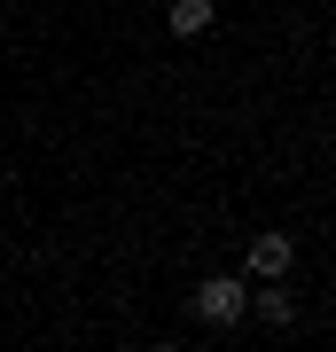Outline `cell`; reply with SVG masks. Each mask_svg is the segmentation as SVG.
Here are the masks:
<instances>
[{"mask_svg":"<svg viewBox=\"0 0 336 352\" xmlns=\"http://www.w3.org/2000/svg\"><path fill=\"white\" fill-rule=\"evenodd\" d=\"M212 16H219L212 0H172V8H164V24H172L180 39H196V32H212Z\"/></svg>","mask_w":336,"mask_h":352,"instance_id":"obj_4","label":"cell"},{"mask_svg":"<svg viewBox=\"0 0 336 352\" xmlns=\"http://www.w3.org/2000/svg\"><path fill=\"white\" fill-rule=\"evenodd\" d=\"M188 305H196V321H203V329H235V321L250 314V289H243L235 274H203Z\"/></svg>","mask_w":336,"mask_h":352,"instance_id":"obj_1","label":"cell"},{"mask_svg":"<svg viewBox=\"0 0 336 352\" xmlns=\"http://www.w3.org/2000/svg\"><path fill=\"white\" fill-rule=\"evenodd\" d=\"M289 266H298V243H289V235H250V274H258V282L289 274Z\"/></svg>","mask_w":336,"mask_h":352,"instance_id":"obj_2","label":"cell"},{"mask_svg":"<svg viewBox=\"0 0 336 352\" xmlns=\"http://www.w3.org/2000/svg\"><path fill=\"white\" fill-rule=\"evenodd\" d=\"M250 314H258L266 329H289V321H298V298H289V274H274V282H266L258 298H250Z\"/></svg>","mask_w":336,"mask_h":352,"instance_id":"obj_3","label":"cell"}]
</instances>
